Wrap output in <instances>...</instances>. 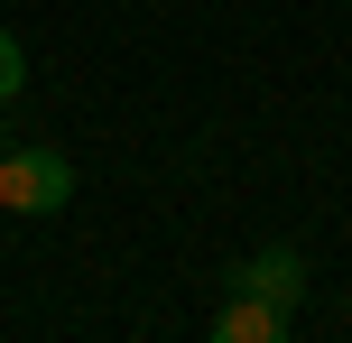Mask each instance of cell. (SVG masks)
I'll return each mask as SVG.
<instances>
[{"label":"cell","instance_id":"cell-1","mask_svg":"<svg viewBox=\"0 0 352 343\" xmlns=\"http://www.w3.org/2000/svg\"><path fill=\"white\" fill-rule=\"evenodd\" d=\"M65 204H74L65 148H10L0 158V214H65Z\"/></svg>","mask_w":352,"mask_h":343},{"label":"cell","instance_id":"cell-2","mask_svg":"<svg viewBox=\"0 0 352 343\" xmlns=\"http://www.w3.org/2000/svg\"><path fill=\"white\" fill-rule=\"evenodd\" d=\"M232 288H241V297H269V307L297 316V297H306V251H287V241H278V251H250L241 269H232Z\"/></svg>","mask_w":352,"mask_h":343},{"label":"cell","instance_id":"cell-3","mask_svg":"<svg viewBox=\"0 0 352 343\" xmlns=\"http://www.w3.org/2000/svg\"><path fill=\"white\" fill-rule=\"evenodd\" d=\"M204 343H287V307H269V297H223V316L204 325Z\"/></svg>","mask_w":352,"mask_h":343},{"label":"cell","instance_id":"cell-4","mask_svg":"<svg viewBox=\"0 0 352 343\" xmlns=\"http://www.w3.org/2000/svg\"><path fill=\"white\" fill-rule=\"evenodd\" d=\"M19 84H28V56H19V37H10V28H0V102H10V93H19Z\"/></svg>","mask_w":352,"mask_h":343},{"label":"cell","instance_id":"cell-5","mask_svg":"<svg viewBox=\"0 0 352 343\" xmlns=\"http://www.w3.org/2000/svg\"><path fill=\"white\" fill-rule=\"evenodd\" d=\"M0 158H10V121H0Z\"/></svg>","mask_w":352,"mask_h":343}]
</instances>
